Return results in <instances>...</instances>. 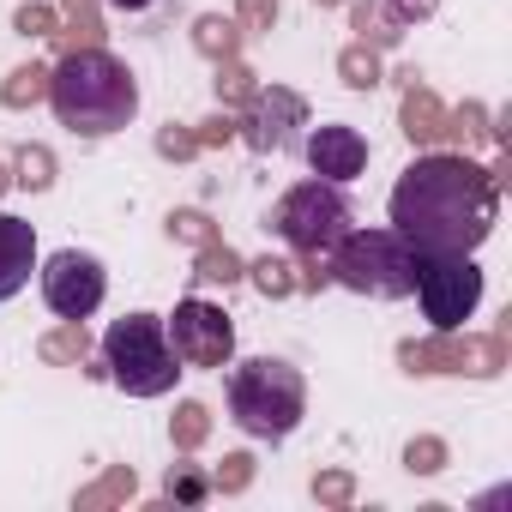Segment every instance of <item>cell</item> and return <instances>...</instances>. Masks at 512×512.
Instances as JSON below:
<instances>
[{
  "label": "cell",
  "mask_w": 512,
  "mask_h": 512,
  "mask_svg": "<svg viewBox=\"0 0 512 512\" xmlns=\"http://www.w3.org/2000/svg\"><path fill=\"white\" fill-rule=\"evenodd\" d=\"M398 368H404V374H458V368H464V338H458V332L404 338V344H398Z\"/></svg>",
  "instance_id": "15"
},
{
  "label": "cell",
  "mask_w": 512,
  "mask_h": 512,
  "mask_svg": "<svg viewBox=\"0 0 512 512\" xmlns=\"http://www.w3.org/2000/svg\"><path fill=\"white\" fill-rule=\"evenodd\" d=\"M314 7H338V0H314Z\"/></svg>",
  "instance_id": "40"
},
{
  "label": "cell",
  "mask_w": 512,
  "mask_h": 512,
  "mask_svg": "<svg viewBox=\"0 0 512 512\" xmlns=\"http://www.w3.org/2000/svg\"><path fill=\"white\" fill-rule=\"evenodd\" d=\"M37 356H43L49 368H73V362H85V356H91V332H85V320H61L55 332H43V338H37Z\"/></svg>",
  "instance_id": "19"
},
{
  "label": "cell",
  "mask_w": 512,
  "mask_h": 512,
  "mask_svg": "<svg viewBox=\"0 0 512 512\" xmlns=\"http://www.w3.org/2000/svg\"><path fill=\"white\" fill-rule=\"evenodd\" d=\"M13 31H19V37H31V43L61 37V13H55V7H37V0H25V7L13 13Z\"/></svg>",
  "instance_id": "30"
},
{
  "label": "cell",
  "mask_w": 512,
  "mask_h": 512,
  "mask_svg": "<svg viewBox=\"0 0 512 512\" xmlns=\"http://www.w3.org/2000/svg\"><path fill=\"white\" fill-rule=\"evenodd\" d=\"M211 67H217V79H211L217 103H223V109H235V103L247 109V103H253V91H260V79H253V73H247L235 55H229V61H211Z\"/></svg>",
  "instance_id": "26"
},
{
  "label": "cell",
  "mask_w": 512,
  "mask_h": 512,
  "mask_svg": "<svg viewBox=\"0 0 512 512\" xmlns=\"http://www.w3.org/2000/svg\"><path fill=\"white\" fill-rule=\"evenodd\" d=\"M7 187H13V175H7V163H0V193H7Z\"/></svg>",
  "instance_id": "39"
},
{
  "label": "cell",
  "mask_w": 512,
  "mask_h": 512,
  "mask_svg": "<svg viewBox=\"0 0 512 512\" xmlns=\"http://www.w3.org/2000/svg\"><path fill=\"white\" fill-rule=\"evenodd\" d=\"M49 97V67H13L7 73V85H0V103H7V109H31V103H43Z\"/></svg>",
  "instance_id": "25"
},
{
  "label": "cell",
  "mask_w": 512,
  "mask_h": 512,
  "mask_svg": "<svg viewBox=\"0 0 512 512\" xmlns=\"http://www.w3.org/2000/svg\"><path fill=\"white\" fill-rule=\"evenodd\" d=\"M163 500H175V506H205V500H211V476H205L199 464H169Z\"/></svg>",
  "instance_id": "28"
},
{
  "label": "cell",
  "mask_w": 512,
  "mask_h": 512,
  "mask_svg": "<svg viewBox=\"0 0 512 512\" xmlns=\"http://www.w3.org/2000/svg\"><path fill=\"white\" fill-rule=\"evenodd\" d=\"M103 374L127 392V398H163L181 374L175 350H169V332L157 314H121L109 332H103Z\"/></svg>",
  "instance_id": "5"
},
{
  "label": "cell",
  "mask_w": 512,
  "mask_h": 512,
  "mask_svg": "<svg viewBox=\"0 0 512 512\" xmlns=\"http://www.w3.org/2000/svg\"><path fill=\"white\" fill-rule=\"evenodd\" d=\"M314 500L332 506V512L350 506V500H356V476H350V470H320V476H314Z\"/></svg>",
  "instance_id": "32"
},
{
  "label": "cell",
  "mask_w": 512,
  "mask_h": 512,
  "mask_svg": "<svg viewBox=\"0 0 512 512\" xmlns=\"http://www.w3.org/2000/svg\"><path fill=\"white\" fill-rule=\"evenodd\" d=\"M31 266H37V229L13 211H0V302H13L31 284Z\"/></svg>",
  "instance_id": "13"
},
{
  "label": "cell",
  "mask_w": 512,
  "mask_h": 512,
  "mask_svg": "<svg viewBox=\"0 0 512 512\" xmlns=\"http://www.w3.org/2000/svg\"><path fill=\"white\" fill-rule=\"evenodd\" d=\"M434 7H440V0H356L350 31H356V43H368V49H398L404 31H410L416 19H428Z\"/></svg>",
  "instance_id": "11"
},
{
  "label": "cell",
  "mask_w": 512,
  "mask_h": 512,
  "mask_svg": "<svg viewBox=\"0 0 512 512\" xmlns=\"http://www.w3.org/2000/svg\"><path fill=\"white\" fill-rule=\"evenodd\" d=\"M416 296H422V314L434 332H458L482 302V272L470 266V253H422Z\"/></svg>",
  "instance_id": "7"
},
{
  "label": "cell",
  "mask_w": 512,
  "mask_h": 512,
  "mask_svg": "<svg viewBox=\"0 0 512 512\" xmlns=\"http://www.w3.org/2000/svg\"><path fill=\"white\" fill-rule=\"evenodd\" d=\"M266 229H278V241H290L296 253H332L350 229V199L338 181H296L272 205Z\"/></svg>",
  "instance_id": "6"
},
{
  "label": "cell",
  "mask_w": 512,
  "mask_h": 512,
  "mask_svg": "<svg viewBox=\"0 0 512 512\" xmlns=\"http://www.w3.org/2000/svg\"><path fill=\"white\" fill-rule=\"evenodd\" d=\"M235 133H241V127H235V115H229V109H217V115H205V121L193 127V139H199V151H205V145H229Z\"/></svg>",
  "instance_id": "36"
},
{
  "label": "cell",
  "mask_w": 512,
  "mask_h": 512,
  "mask_svg": "<svg viewBox=\"0 0 512 512\" xmlns=\"http://www.w3.org/2000/svg\"><path fill=\"white\" fill-rule=\"evenodd\" d=\"M247 278V260H241V253L223 241V235H211L205 247H199V260H193V290H211V284H241Z\"/></svg>",
  "instance_id": "16"
},
{
  "label": "cell",
  "mask_w": 512,
  "mask_h": 512,
  "mask_svg": "<svg viewBox=\"0 0 512 512\" xmlns=\"http://www.w3.org/2000/svg\"><path fill=\"white\" fill-rule=\"evenodd\" d=\"M163 332H169V350H175L181 368H223V362L235 356V326H229V314L211 308L205 296L175 302V314L163 320Z\"/></svg>",
  "instance_id": "8"
},
{
  "label": "cell",
  "mask_w": 512,
  "mask_h": 512,
  "mask_svg": "<svg viewBox=\"0 0 512 512\" xmlns=\"http://www.w3.org/2000/svg\"><path fill=\"white\" fill-rule=\"evenodd\" d=\"M326 284H332V253H302L296 290H326Z\"/></svg>",
  "instance_id": "37"
},
{
  "label": "cell",
  "mask_w": 512,
  "mask_h": 512,
  "mask_svg": "<svg viewBox=\"0 0 512 512\" xmlns=\"http://www.w3.org/2000/svg\"><path fill=\"white\" fill-rule=\"evenodd\" d=\"M109 7H121V13H145V7H157V0H109Z\"/></svg>",
  "instance_id": "38"
},
{
  "label": "cell",
  "mask_w": 512,
  "mask_h": 512,
  "mask_svg": "<svg viewBox=\"0 0 512 512\" xmlns=\"http://www.w3.org/2000/svg\"><path fill=\"white\" fill-rule=\"evenodd\" d=\"M169 440H175V452H199L211 440V410L199 398H181L175 416H169Z\"/></svg>",
  "instance_id": "22"
},
{
  "label": "cell",
  "mask_w": 512,
  "mask_h": 512,
  "mask_svg": "<svg viewBox=\"0 0 512 512\" xmlns=\"http://www.w3.org/2000/svg\"><path fill=\"white\" fill-rule=\"evenodd\" d=\"M235 25L241 31H272L278 25V0H235Z\"/></svg>",
  "instance_id": "35"
},
{
  "label": "cell",
  "mask_w": 512,
  "mask_h": 512,
  "mask_svg": "<svg viewBox=\"0 0 512 512\" xmlns=\"http://www.w3.org/2000/svg\"><path fill=\"white\" fill-rule=\"evenodd\" d=\"M253 482V452H223L217 476H211V494H241Z\"/></svg>",
  "instance_id": "31"
},
{
  "label": "cell",
  "mask_w": 512,
  "mask_h": 512,
  "mask_svg": "<svg viewBox=\"0 0 512 512\" xmlns=\"http://www.w3.org/2000/svg\"><path fill=\"white\" fill-rule=\"evenodd\" d=\"M169 235L187 241V247H205V241L217 235V223H211L205 211H169Z\"/></svg>",
  "instance_id": "33"
},
{
  "label": "cell",
  "mask_w": 512,
  "mask_h": 512,
  "mask_svg": "<svg viewBox=\"0 0 512 512\" xmlns=\"http://www.w3.org/2000/svg\"><path fill=\"white\" fill-rule=\"evenodd\" d=\"M440 139H452V151H464V157H476L482 145H494V127H488V109L476 103V97H464L452 115H446V133Z\"/></svg>",
  "instance_id": "17"
},
{
  "label": "cell",
  "mask_w": 512,
  "mask_h": 512,
  "mask_svg": "<svg viewBox=\"0 0 512 512\" xmlns=\"http://www.w3.org/2000/svg\"><path fill=\"white\" fill-rule=\"evenodd\" d=\"M247 284L260 290L266 302H284V296H296V266L278 260V253H266V260H253V266H247Z\"/></svg>",
  "instance_id": "24"
},
{
  "label": "cell",
  "mask_w": 512,
  "mask_h": 512,
  "mask_svg": "<svg viewBox=\"0 0 512 512\" xmlns=\"http://www.w3.org/2000/svg\"><path fill=\"white\" fill-rule=\"evenodd\" d=\"M338 79L350 85V91H374L386 73H380V49H368V43H350L344 55H338Z\"/></svg>",
  "instance_id": "27"
},
{
  "label": "cell",
  "mask_w": 512,
  "mask_h": 512,
  "mask_svg": "<svg viewBox=\"0 0 512 512\" xmlns=\"http://www.w3.org/2000/svg\"><path fill=\"white\" fill-rule=\"evenodd\" d=\"M103 296H109V272H103L97 253L61 247L55 260L43 266V302H49V314H61V320H91V314L103 308Z\"/></svg>",
  "instance_id": "9"
},
{
  "label": "cell",
  "mask_w": 512,
  "mask_h": 512,
  "mask_svg": "<svg viewBox=\"0 0 512 512\" xmlns=\"http://www.w3.org/2000/svg\"><path fill=\"white\" fill-rule=\"evenodd\" d=\"M61 19H67V49H103V0H61V7H55Z\"/></svg>",
  "instance_id": "18"
},
{
  "label": "cell",
  "mask_w": 512,
  "mask_h": 512,
  "mask_svg": "<svg viewBox=\"0 0 512 512\" xmlns=\"http://www.w3.org/2000/svg\"><path fill=\"white\" fill-rule=\"evenodd\" d=\"M416 266H422V253L398 229H344V241L332 247V284H344L356 296H374V302L410 296Z\"/></svg>",
  "instance_id": "4"
},
{
  "label": "cell",
  "mask_w": 512,
  "mask_h": 512,
  "mask_svg": "<svg viewBox=\"0 0 512 512\" xmlns=\"http://www.w3.org/2000/svg\"><path fill=\"white\" fill-rule=\"evenodd\" d=\"M49 109L79 139H109L139 115V79L109 49H67L49 67Z\"/></svg>",
  "instance_id": "2"
},
{
  "label": "cell",
  "mask_w": 512,
  "mask_h": 512,
  "mask_svg": "<svg viewBox=\"0 0 512 512\" xmlns=\"http://www.w3.org/2000/svg\"><path fill=\"white\" fill-rule=\"evenodd\" d=\"M446 458H452V452H446L440 434H416V440L404 446V470H410V476H440Z\"/></svg>",
  "instance_id": "29"
},
{
  "label": "cell",
  "mask_w": 512,
  "mask_h": 512,
  "mask_svg": "<svg viewBox=\"0 0 512 512\" xmlns=\"http://www.w3.org/2000/svg\"><path fill=\"white\" fill-rule=\"evenodd\" d=\"M133 488H139V476H133V464H109L91 488H79V512H103V506H121V500H133Z\"/></svg>",
  "instance_id": "20"
},
{
  "label": "cell",
  "mask_w": 512,
  "mask_h": 512,
  "mask_svg": "<svg viewBox=\"0 0 512 512\" xmlns=\"http://www.w3.org/2000/svg\"><path fill=\"white\" fill-rule=\"evenodd\" d=\"M229 416L253 440H290L308 416V380L284 356H253L229 374Z\"/></svg>",
  "instance_id": "3"
},
{
  "label": "cell",
  "mask_w": 512,
  "mask_h": 512,
  "mask_svg": "<svg viewBox=\"0 0 512 512\" xmlns=\"http://www.w3.org/2000/svg\"><path fill=\"white\" fill-rule=\"evenodd\" d=\"M308 169L320 175V181H356L362 169H368V139L356 133V127H344V121H332V127H314L308 133Z\"/></svg>",
  "instance_id": "12"
},
{
  "label": "cell",
  "mask_w": 512,
  "mask_h": 512,
  "mask_svg": "<svg viewBox=\"0 0 512 512\" xmlns=\"http://www.w3.org/2000/svg\"><path fill=\"white\" fill-rule=\"evenodd\" d=\"M157 157H169V163H187V157H199V139H193V127H163L157 133Z\"/></svg>",
  "instance_id": "34"
},
{
  "label": "cell",
  "mask_w": 512,
  "mask_h": 512,
  "mask_svg": "<svg viewBox=\"0 0 512 512\" xmlns=\"http://www.w3.org/2000/svg\"><path fill=\"white\" fill-rule=\"evenodd\" d=\"M193 49H199L205 61H229V55L241 49V25L223 19V13H199V19H193Z\"/></svg>",
  "instance_id": "21"
},
{
  "label": "cell",
  "mask_w": 512,
  "mask_h": 512,
  "mask_svg": "<svg viewBox=\"0 0 512 512\" xmlns=\"http://www.w3.org/2000/svg\"><path fill=\"white\" fill-rule=\"evenodd\" d=\"M398 127L410 145H440L446 133V109L428 85H416V73H404V103H398Z\"/></svg>",
  "instance_id": "14"
},
{
  "label": "cell",
  "mask_w": 512,
  "mask_h": 512,
  "mask_svg": "<svg viewBox=\"0 0 512 512\" xmlns=\"http://www.w3.org/2000/svg\"><path fill=\"white\" fill-rule=\"evenodd\" d=\"M500 187L464 151L416 157L392 187V229L416 253H476L494 235Z\"/></svg>",
  "instance_id": "1"
},
{
  "label": "cell",
  "mask_w": 512,
  "mask_h": 512,
  "mask_svg": "<svg viewBox=\"0 0 512 512\" xmlns=\"http://www.w3.org/2000/svg\"><path fill=\"white\" fill-rule=\"evenodd\" d=\"M13 187L49 193V187H55V151H49V145H19V157H13Z\"/></svg>",
  "instance_id": "23"
},
{
  "label": "cell",
  "mask_w": 512,
  "mask_h": 512,
  "mask_svg": "<svg viewBox=\"0 0 512 512\" xmlns=\"http://www.w3.org/2000/svg\"><path fill=\"white\" fill-rule=\"evenodd\" d=\"M235 127H247V145L284 151L296 139V127H308V103L296 91H284V85H272V91L260 85V91H253V103H247V121H235Z\"/></svg>",
  "instance_id": "10"
}]
</instances>
